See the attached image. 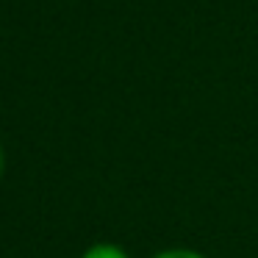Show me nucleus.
<instances>
[{"mask_svg": "<svg viewBox=\"0 0 258 258\" xmlns=\"http://www.w3.org/2000/svg\"><path fill=\"white\" fill-rule=\"evenodd\" d=\"M81 258H131V255H128V252H125L119 244H111V241H100V244H92Z\"/></svg>", "mask_w": 258, "mask_h": 258, "instance_id": "obj_1", "label": "nucleus"}, {"mask_svg": "<svg viewBox=\"0 0 258 258\" xmlns=\"http://www.w3.org/2000/svg\"><path fill=\"white\" fill-rule=\"evenodd\" d=\"M153 258H206V255L197 252V250H191V247H169V250L156 252Z\"/></svg>", "mask_w": 258, "mask_h": 258, "instance_id": "obj_2", "label": "nucleus"}, {"mask_svg": "<svg viewBox=\"0 0 258 258\" xmlns=\"http://www.w3.org/2000/svg\"><path fill=\"white\" fill-rule=\"evenodd\" d=\"M3 167H6V156H3V145H0V178H3Z\"/></svg>", "mask_w": 258, "mask_h": 258, "instance_id": "obj_3", "label": "nucleus"}]
</instances>
